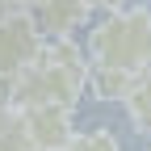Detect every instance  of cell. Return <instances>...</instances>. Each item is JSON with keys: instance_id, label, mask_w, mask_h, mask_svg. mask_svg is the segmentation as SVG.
Listing matches in <instances>:
<instances>
[{"instance_id": "cell-1", "label": "cell", "mask_w": 151, "mask_h": 151, "mask_svg": "<svg viewBox=\"0 0 151 151\" xmlns=\"http://www.w3.org/2000/svg\"><path fill=\"white\" fill-rule=\"evenodd\" d=\"M88 88V59L71 42H46L38 63L9 88V105L25 109H71Z\"/></svg>"}, {"instance_id": "cell-2", "label": "cell", "mask_w": 151, "mask_h": 151, "mask_svg": "<svg viewBox=\"0 0 151 151\" xmlns=\"http://www.w3.org/2000/svg\"><path fill=\"white\" fill-rule=\"evenodd\" d=\"M88 63L122 71L130 80L151 71V13L147 9H109L88 29Z\"/></svg>"}, {"instance_id": "cell-3", "label": "cell", "mask_w": 151, "mask_h": 151, "mask_svg": "<svg viewBox=\"0 0 151 151\" xmlns=\"http://www.w3.org/2000/svg\"><path fill=\"white\" fill-rule=\"evenodd\" d=\"M42 50H46V38L38 34V25H34V17L25 13V4L13 9V17L0 25V88L9 92L38 63Z\"/></svg>"}, {"instance_id": "cell-4", "label": "cell", "mask_w": 151, "mask_h": 151, "mask_svg": "<svg viewBox=\"0 0 151 151\" xmlns=\"http://www.w3.org/2000/svg\"><path fill=\"white\" fill-rule=\"evenodd\" d=\"M17 118H21V130L34 151H67L76 143L71 109H25Z\"/></svg>"}, {"instance_id": "cell-5", "label": "cell", "mask_w": 151, "mask_h": 151, "mask_svg": "<svg viewBox=\"0 0 151 151\" xmlns=\"http://www.w3.org/2000/svg\"><path fill=\"white\" fill-rule=\"evenodd\" d=\"M25 13L34 17V25H38L42 38H50V42H71V34L88 21L92 9L84 0H34V4H25Z\"/></svg>"}, {"instance_id": "cell-6", "label": "cell", "mask_w": 151, "mask_h": 151, "mask_svg": "<svg viewBox=\"0 0 151 151\" xmlns=\"http://www.w3.org/2000/svg\"><path fill=\"white\" fill-rule=\"evenodd\" d=\"M134 84L139 80H130V76H122V71H105V67L88 63V88L97 92V97H105V101H126L130 92H134Z\"/></svg>"}, {"instance_id": "cell-7", "label": "cell", "mask_w": 151, "mask_h": 151, "mask_svg": "<svg viewBox=\"0 0 151 151\" xmlns=\"http://www.w3.org/2000/svg\"><path fill=\"white\" fill-rule=\"evenodd\" d=\"M126 109H130V122H134L139 130H147V134H151V71L139 76L134 92L126 97Z\"/></svg>"}, {"instance_id": "cell-8", "label": "cell", "mask_w": 151, "mask_h": 151, "mask_svg": "<svg viewBox=\"0 0 151 151\" xmlns=\"http://www.w3.org/2000/svg\"><path fill=\"white\" fill-rule=\"evenodd\" d=\"M67 151H118V139L109 130H88V134H76V143Z\"/></svg>"}, {"instance_id": "cell-9", "label": "cell", "mask_w": 151, "mask_h": 151, "mask_svg": "<svg viewBox=\"0 0 151 151\" xmlns=\"http://www.w3.org/2000/svg\"><path fill=\"white\" fill-rule=\"evenodd\" d=\"M0 151H34L29 139H25V130H21V118H13V126L0 130Z\"/></svg>"}, {"instance_id": "cell-10", "label": "cell", "mask_w": 151, "mask_h": 151, "mask_svg": "<svg viewBox=\"0 0 151 151\" xmlns=\"http://www.w3.org/2000/svg\"><path fill=\"white\" fill-rule=\"evenodd\" d=\"M13 118H17V109L9 105V92L0 88V130H4V126H13Z\"/></svg>"}, {"instance_id": "cell-11", "label": "cell", "mask_w": 151, "mask_h": 151, "mask_svg": "<svg viewBox=\"0 0 151 151\" xmlns=\"http://www.w3.org/2000/svg\"><path fill=\"white\" fill-rule=\"evenodd\" d=\"M9 17H13V4H0V25L9 21Z\"/></svg>"}]
</instances>
